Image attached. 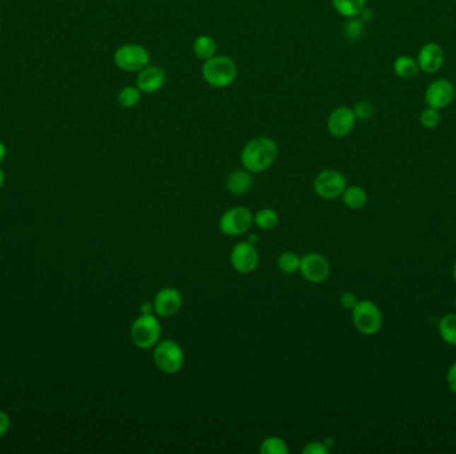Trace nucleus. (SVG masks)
<instances>
[{
  "mask_svg": "<svg viewBox=\"0 0 456 454\" xmlns=\"http://www.w3.org/2000/svg\"><path fill=\"white\" fill-rule=\"evenodd\" d=\"M279 148L276 141L267 136H259L250 140L240 153L243 168L251 174L267 171L276 162Z\"/></svg>",
  "mask_w": 456,
  "mask_h": 454,
  "instance_id": "nucleus-1",
  "label": "nucleus"
},
{
  "mask_svg": "<svg viewBox=\"0 0 456 454\" xmlns=\"http://www.w3.org/2000/svg\"><path fill=\"white\" fill-rule=\"evenodd\" d=\"M201 78L212 88H226L236 80L238 66L228 56L215 55L209 60H204Z\"/></svg>",
  "mask_w": 456,
  "mask_h": 454,
  "instance_id": "nucleus-2",
  "label": "nucleus"
},
{
  "mask_svg": "<svg viewBox=\"0 0 456 454\" xmlns=\"http://www.w3.org/2000/svg\"><path fill=\"white\" fill-rule=\"evenodd\" d=\"M162 336V325L153 313H141L131 326V340L141 350L153 348Z\"/></svg>",
  "mask_w": 456,
  "mask_h": 454,
  "instance_id": "nucleus-3",
  "label": "nucleus"
},
{
  "mask_svg": "<svg viewBox=\"0 0 456 454\" xmlns=\"http://www.w3.org/2000/svg\"><path fill=\"white\" fill-rule=\"evenodd\" d=\"M351 311L352 323L358 332L366 336H371L380 330L383 324V315L380 308L374 301H358Z\"/></svg>",
  "mask_w": 456,
  "mask_h": 454,
  "instance_id": "nucleus-4",
  "label": "nucleus"
},
{
  "mask_svg": "<svg viewBox=\"0 0 456 454\" xmlns=\"http://www.w3.org/2000/svg\"><path fill=\"white\" fill-rule=\"evenodd\" d=\"M185 352L174 340H164L155 345L153 362L160 372L175 374L185 365Z\"/></svg>",
  "mask_w": 456,
  "mask_h": 454,
  "instance_id": "nucleus-5",
  "label": "nucleus"
},
{
  "mask_svg": "<svg viewBox=\"0 0 456 454\" xmlns=\"http://www.w3.org/2000/svg\"><path fill=\"white\" fill-rule=\"evenodd\" d=\"M150 60L147 48L135 43L123 44L114 54V63L117 68L126 72H139L150 64Z\"/></svg>",
  "mask_w": 456,
  "mask_h": 454,
  "instance_id": "nucleus-6",
  "label": "nucleus"
},
{
  "mask_svg": "<svg viewBox=\"0 0 456 454\" xmlns=\"http://www.w3.org/2000/svg\"><path fill=\"white\" fill-rule=\"evenodd\" d=\"M347 188L346 176L337 169H325L314 179V189L319 198L332 200L343 195Z\"/></svg>",
  "mask_w": 456,
  "mask_h": 454,
  "instance_id": "nucleus-7",
  "label": "nucleus"
},
{
  "mask_svg": "<svg viewBox=\"0 0 456 454\" xmlns=\"http://www.w3.org/2000/svg\"><path fill=\"white\" fill-rule=\"evenodd\" d=\"M254 222L251 210L246 207H234L226 210L219 219V229L227 236H239L246 233Z\"/></svg>",
  "mask_w": 456,
  "mask_h": 454,
  "instance_id": "nucleus-8",
  "label": "nucleus"
},
{
  "mask_svg": "<svg viewBox=\"0 0 456 454\" xmlns=\"http://www.w3.org/2000/svg\"><path fill=\"white\" fill-rule=\"evenodd\" d=\"M299 272L308 282L320 284L329 276V263L323 255L311 252L300 258Z\"/></svg>",
  "mask_w": 456,
  "mask_h": 454,
  "instance_id": "nucleus-9",
  "label": "nucleus"
},
{
  "mask_svg": "<svg viewBox=\"0 0 456 454\" xmlns=\"http://www.w3.org/2000/svg\"><path fill=\"white\" fill-rule=\"evenodd\" d=\"M231 265L236 272L242 275H248L254 272L259 265V252L257 246L248 241L238 243L231 251Z\"/></svg>",
  "mask_w": 456,
  "mask_h": 454,
  "instance_id": "nucleus-10",
  "label": "nucleus"
},
{
  "mask_svg": "<svg viewBox=\"0 0 456 454\" xmlns=\"http://www.w3.org/2000/svg\"><path fill=\"white\" fill-rule=\"evenodd\" d=\"M356 123V117L349 107L335 108L327 119L328 132L334 138H346L352 132Z\"/></svg>",
  "mask_w": 456,
  "mask_h": 454,
  "instance_id": "nucleus-11",
  "label": "nucleus"
},
{
  "mask_svg": "<svg viewBox=\"0 0 456 454\" xmlns=\"http://www.w3.org/2000/svg\"><path fill=\"white\" fill-rule=\"evenodd\" d=\"M455 99L454 84L445 79L431 83L426 91V103L435 109H442L451 104Z\"/></svg>",
  "mask_w": 456,
  "mask_h": 454,
  "instance_id": "nucleus-12",
  "label": "nucleus"
},
{
  "mask_svg": "<svg viewBox=\"0 0 456 454\" xmlns=\"http://www.w3.org/2000/svg\"><path fill=\"white\" fill-rule=\"evenodd\" d=\"M153 313L159 317L175 316L183 304L180 292L175 288H163L156 293L153 299Z\"/></svg>",
  "mask_w": 456,
  "mask_h": 454,
  "instance_id": "nucleus-13",
  "label": "nucleus"
},
{
  "mask_svg": "<svg viewBox=\"0 0 456 454\" xmlns=\"http://www.w3.org/2000/svg\"><path fill=\"white\" fill-rule=\"evenodd\" d=\"M165 72L162 67L148 64L139 71L136 78V87L143 93H155L160 91L165 84Z\"/></svg>",
  "mask_w": 456,
  "mask_h": 454,
  "instance_id": "nucleus-14",
  "label": "nucleus"
},
{
  "mask_svg": "<svg viewBox=\"0 0 456 454\" xmlns=\"http://www.w3.org/2000/svg\"><path fill=\"white\" fill-rule=\"evenodd\" d=\"M445 61V52L442 47L436 43H427L421 47V52L418 55V64L419 68L427 73H433L440 70Z\"/></svg>",
  "mask_w": 456,
  "mask_h": 454,
  "instance_id": "nucleus-15",
  "label": "nucleus"
},
{
  "mask_svg": "<svg viewBox=\"0 0 456 454\" xmlns=\"http://www.w3.org/2000/svg\"><path fill=\"white\" fill-rule=\"evenodd\" d=\"M226 184H227V189L233 195L242 196V195H246L247 192L252 188L254 180H252V175L250 171L236 169L228 175Z\"/></svg>",
  "mask_w": 456,
  "mask_h": 454,
  "instance_id": "nucleus-16",
  "label": "nucleus"
},
{
  "mask_svg": "<svg viewBox=\"0 0 456 454\" xmlns=\"http://www.w3.org/2000/svg\"><path fill=\"white\" fill-rule=\"evenodd\" d=\"M366 3L367 0H332L335 11L347 19L358 18L366 8Z\"/></svg>",
  "mask_w": 456,
  "mask_h": 454,
  "instance_id": "nucleus-17",
  "label": "nucleus"
},
{
  "mask_svg": "<svg viewBox=\"0 0 456 454\" xmlns=\"http://www.w3.org/2000/svg\"><path fill=\"white\" fill-rule=\"evenodd\" d=\"M343 203L350 210H362L367 204V193L362 186H347L341 195Z\"/></svg>",
  "mask_w": 456,
  "mask_h": 454,
  "instance_id": "nucleus-18",
  "label": "nucleus"
},
{
  "mask_svg": "<svg viewBox=\"0 0 456 454\" xmlns=\"http://www.w3.org/2000/svg\"><path fill=\"white\" fill-rule=\"evenodd\" d=\"M394 70L399 78L402 79H412L414 76L418 75L419 71V64L414 58L409 55L399 56L395 63H394Z\"/></svg>",
  "mask_w": 456,
  "mask_h": 454,
  "instance_id": "nucleus-19",
  "label": "nucleus"
},
{
  "mask_svg": "<svg viewBox=\"0 0 456 454\" xmlns=\"http://www.w3.org/2000/svg\"><path fill=\"white\" fill-rule=\"evenodd\" d=\"M216 42L209 35H200L194 42V54L201 60H209L216 55Z\"/></svg>",
  "mask_w": 456,
  "mask_h": 454,
  "instance_id": "nucleus-20",
  "label": "nucleus"
},
{
  "mask_svg": "<svg viewBox=\"0 0 456 454\" xmlns=\"http://www.w3.org/2000/svg\"><path fill=\"white\" fill-rule=\"evenodd\" d=\"M141 93L136 85H126L117 93V103L122 108L131 109L141 103Z\"/></svg>",
  "mask_w": 456,
  "mask_h": 454,
  "instance_id": "nucleus-21",
  "label": "nucleus"
},
{
  "mask_svg": "<svg viewBox=\"0 0 456 454\" xmlns=\"http://www.w3.org/2000/svg\"><path fill=\"white\" fill-rule=\"evenodd\" d=\"M254 222L257 224V228L263 231H271L279 224V215L275 210L271 208H263L257 210L254 216Z\"/></svg>",
  "mask_w": 456,
  "mask_h": 454,
  "instance_id": "nucleus-22",
  "label": "nucleus"
},
{
  "mask_svg": "<svg viewBox=\"0 0 456 454\" xmlns=\"http://www.w3.org/2000/svg\"><path fill=\"white\" fill-rule=\"evenodd\" d=\"M439 333L443 341L456 347V313L443 316L439 321Z\"/></svg>",
  "mask_w": 456,
  "mask_h": 454,
  "instance_id": "nucleus-23",
  "label": "nucleus"
},
{
  "mask_svg": "<svg viewBox=\"0 0 456 454\" xmlns=\"http://www.w3.org/2000/svg\"><path fill=\"white\" fill-rule=\"evenodd\" d=\"M278 268L284 275H293L300 268V257L293 252H286L278 258Z\"/></svg>",
  "mask_w": 456,
  "mask_h": 454,
  "instance_id": "nucleus-24",
  "label": "nucleus"
},
{
  "mask_svg": "<svg viewBox=\"0 0 456 454\" xmlns=\"http://www.w3.org/2000/svg\"><path fill=\"white\" fill-rule=\"evenodd\" d=\"M259 452L262 454H287L288 448L279 437H269L262 443Z\"/></svg>",
  "mask_w": 456,
  "mask_h": 454,
  "instance_id": "nucleus-25",
  "label": "nucleus"
},
{
  "mask_svg": "<svg viewBox=\"0 0 456 454\" xmlns=\"http://www.w3.org/2000/svg\"><path fill=\"white\" fill-rule=\"evenodd\" d=\"M364 32V23L358 18H350L349 22L343 25V34L349 40H359Z\"/></svg>",
  "mask_w": 456,
  "mask_h": 454,
  "instance_id": "nucleus-26",
  "label": "nucleus"
},
{
  "mask_svg": "<svg viewBox=\"0 0 456 454\" xmlns=\"http://www.w3.org/2000/svg\"><path fill=\"white\" fill-rule=\"evenodd\" d=\"M421 123L424 129H435L440 123V114L439 109L435 108H426L421 114Z\"/></svg>",
  "mask_w": 456,
  "mask_h": 454,
  "instance_id": "nucleus-27",
  "label": "nucleus"
},
{
  "mask_svg": "<svg viewBox=\"0 0 456 454\" xmlns=\"http://www.w3.org/2000/svg\"><path fill=\"white\" fill-rule=\"evenodd\" d=\"M355 117H356V120H368L370 117H373L374 114V107L367 102H359L356 103L355 107L352 108Z\"/></svg>",
  "mask_w": 456,
  "mask_h": 454,
  "instance_id": "nucleus-28",
  "label": "nucleus"
},
{
  "mask_svg": "<svg viewBox=\"0 0 456 454\" xmlns=\"http://www.w3.org/2000/svg\"><path fill=\"white\" fill-rule=\"evenodd\" d=\"M304 454H327L328 448L327 445L325 443H319V441H314L310 443L303 449Z\"/></svg>",
  "mask_w": 456,
  "mask_h": 454,
  "instance_id": "nucleus-29",
  "label": "nucleus"
},
{
  "mask_svg": "<svg viewBox=\"0 0 456 454\" xmlns=\"http://www.w3.org/2000/svg\"><path fill=\"white\" fill-rule=\"evenodd\" d=\"M356 303H358V299H356V296L353 293H351V292H344L340 296V304L346 309H352L356 305Z\"/></svg>",
  "mask_w": 456,
  "mask_h": 454,
  "instance_id": "nucleus-30",
  "label": "nucleus"
},
{
  "mask_svg": "<svg viewBox=\"0 0 456 454\" xmlns=\"http://www.w3.org/2000/svg\"><path fill=\"white\" fill-rule=\"evenodd\" d=\"M447 385L456 395V362L450 366L448 373H447Z\"/></svg>",
  "mask_w": 456,
  "mask_h": 454,
  "instance_id": "nucleus-31",
  "label": "nucleus"
},
{
  "mask_svg": "<svg viewBox=\"0 0 456 454\" xmlns=\"http://www.w3.org/2000/svg\"><path fill=\"white\" fill-rule=\"evenodd\" d=\"M10 428V419L4 412H0V437H3Z\"/></svg>",
  "mask_w": 456,
  "mask_h": 454,
  "instance_id": "nucleus-32",
  "label": "nucleus"
},
{
  "mask_svg": "<svg viewBox=\"0 0 456 454\" xmlns=\"http://www.w3.org/2000/svg\"><path fill=\"white\" fill-rule=\"evenodd\" d=\"M359 19L362 20L363 23H370V22L374 19V12L371 11V10L364 8V10L361 12V15H359Z\"/></svg>",
  "mask_w": 456,
  "mask_h": 454,
  "instance_id": "nucleus-33",
  "label": "nucleus"
},
{
  "mask_svg": "<svg viewBox=\"0 0 456 454\" xmlns=\"http://www.w3.org/2000/svg\"><path fill=\"white\" fill-rule=\"evenodd\" d=\"M141 313H146V315H147V313H153V304H141Z\"/></svg>",
  "mask_w": 456,
  "mask_h": 454,
  "instance_id": "nucleus-34",
  "label": "nucleus"
},
{
  "mask_svg": "<svg viewBox=\"0 0 456 454\" xmlns=\"http://www.w3.org/2000/svg\"><path fill=\"white\" fill-rule=\"evenodd\" d=\"M6 156H7V147L4 145V143L0 141V163L6 159Z\"/></svg>",
  "mask_w": 456,
  "mask_h": 454,
  "instance_id": "nucleus-35",
  "label": "nucleus"
},
{
  "mask_svg": "<svg viewBox=\"0 0 456 454\" xmlns=\"http://www.w3.org/2000/svg\"><path fill=\"white\" fill-rule=\"evenodd\" d=\"M257 234H251L250 237H248V243H251L252 245L257 244Z\"/></svg>",
  "mask_w": 456,
  "mask_h": 454,
  "instance_id": "nucleus-36",
  "label": "nucleus"
},
{
  "mask_svg": "<svg viewBox=\"0 0 456 454\" xmlns=\"http://www.w3.org/2000/svg\"><path fill=\"white\" fill-rule=\"evenodd\" d=\"M3 183H4V174H3V171L0 169V188L3 186Z\"/></svg>",
  "mask_w": 456,
  "mask_h": 454,
  "instance_id": "nucleus-37",
  "label": "nucleus"
},
{
  "mask_svg": "<svg viewBox=\"0 0 456 454\" xmlns=\"http://www.w3.org/2000/svg\"><path fill=\"white\" fill-rule=\"evenodd\" d=\"M452 276H454V280L456 281V263L455 265H454V269H452Z\"/></svg>",
  "mask_w": 456,
  "mask_h": 454,
  "instance_id": "nucleus-38",
  "label": "nucleus"
},
{
  "mask_svg": "<svg viewBox=\"0 0 456 454\" xmlns=\"http://www.w3.org/2000/svg\"><path fill=\"white\" fill-rule=\"evenodd\" d=\"M455 306H456V300H455Z\"/></svg>",
  "mask_w": 456,
  "mask_h": 454,
  "instance_id": "nucleus-39",
  "label": "nucleus"
}]
</instances>
